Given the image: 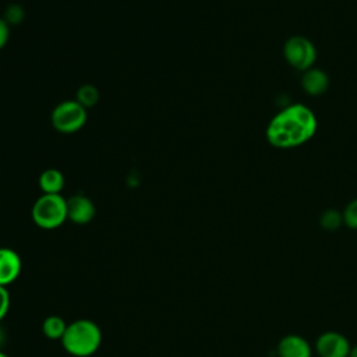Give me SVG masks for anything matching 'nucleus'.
Masks as SVG:
<instances>
[{"mask_svg":"<svg viewBox=\"0 0 357 357\" xmlns=\"http://www.w3.org/2000/svg\"><path fill=\"white\" fill-rule=\"evenodd\" d=\"M317 128L314 112L305 105L294 103L273 116L266 127V139L276 148H294L310 141Z\"/></svg>","mask_w":357,"mask_h":357,"instance_id":"obj_1","label":"nucleus"},{"mask_svg":"<svg viewBox=\"0 0 357 357\" xmlns=\"http://www.w3.org/2000/svg\"><path fill=\"white\" fill-rule=\"evenodd\" d=\"M319 225L328 231L337 230L343 225V213L337 209H326L319 216Z\"/></svg>","mask_w":357,"mask_h":357,"instance_id":"obj_13","label":"nucleus"},{"mask_svg":"<svg viewBox=\"0 0 357 357\" xmlns=\"http://www.w3.org/2000/svg\"><path fill=\"white\" fill-rule=\"evenodd\" d=\"M95 205L84 194H75L67 198V219L75 225H86L95 216Z\"/></svg>","mask_w":357,"mask_h":357,"instance_id":"obj_8","label":"nucleus"},{"mask_svg":"<svg viewBox=\"0 0 357 357\" xmlns=\"http://www.w3.org/2000/svg\"><path fill=\"white\" fill-rule=\"evenodd\" d=\"M350 347L349 339L336 331L322 332L314 346L318 357H347Z\"/></svg>","mask_w":357,"mask_h":357,"instance_id":"obj_6","label":"nucleus"},{"mask_svg":"<svg viewBox=\"0 0 357 357\" xmlns=\"http://www.w3.org/2000/svg\"><path fill=\"white\" fill-rule=\"evenodd\" d=\"M98 99H99L98 89L91 84H84L82 86H79L75 100L78 103H81L85 109H88V107L95 106L98 103Z\"/></svg>","mask_w":357,"mask_h":357,"instance_id":"obj_14","label":"nucleus"},{"mask_svg":"<svg viewBox=\"0 0 357 357\" xmlns=\"http://www.w3.org/2000/svg\"><path fill=\"white\" fill-rule=\"evenodd\" d=\"M67 325L68 324L60 315H47L42 322V332L45 337L50 340H61Z\"/></svg>","mask_w":357,"mask_h":357,"instance_id":"obj_12","label":"nucleus"},{"mask_svg":"<svg viewBox=\"0 0 357 357\" xmlns=\"http://www.w3.org/2000/svg\"><path fill=\"white\" fill-rule=\"evenodd\" d=\"M343 213V225H346L351 230H357V198L350 201Z\"/></svg>","mask_w":357,"mask_h":357,"instance_id":"obj_15","label":"nucleus"},{"mask_svg":"<svg viewBox=\"0 0 357 357\" xmlns=\"http://www.w3.org/2000/svg\"><path fill=\"white\" fill-rule=\"evenodd\" d=\"M22 271L20 254L8 247H0V286L7 287L14 283Z\"/></svg>","mask_w":357,"mask_h":357,"instance_id":"obj_7","label":"nucleus"},{"mask_svg":"<svg viewBox=\"0 0 357 357\" xmlns=\"http://www.w3.org/2000/svg\"><path fill=\"white\" fill-rule=\"evenodd\" d=\"M283 56L287 64L304 73L305 70L314 67V63L317 60V49L308 38L294 35L284 42Z\"/></svg>","mask_w":357,"mask_h":357,"instance_id":"obj_5","label":"nucleus"},{"mask_svg":"<svg viewBox=\"0 0 357 357\" xmlns=\"http://www.w3.org/2000/svg\"><path fill=\"white\" fill-rule=\"evenodd\" d=\"M60 342L68 354L74 357H89L102 344V331L92 319H75L67 325Z\"/></svg>","mask_w":357,"mask_h":357,"instance_id":"obj_2","label":"nucleus"},{"mask_svg":"<svg viewBox=\"0 0 357 357\" xmlns=\"http://www.w3.org/2000/svg\"><path fill=\"white\" fill-rule=\"evenodd\" d=\"M39 187L43 194H60L64 187V176L57 169H46L39 176Z\"/></svg>","mask_w":357,"mask_h":357,"instance_id":"obj_11","label":"nucleus"},{"mask_svg":"<svg viewBox=\"0 0 357 357\" xmlns=\"http://www.w3.org/2000/svg\"><path fill=\"white\" fill-rule=\"evenodd\" d=\"M50 120L59 132L71 134L84 127L86 109L77 100H63L53 109Z\"/></svg>","mask_w":357,"mask_h":357,"instance_id":"obj_4","label":"nucleus"},{"mask_svg":"<svg viewBox=\"0 0 357 357\" xmlns=\"http://www.w3.org/2000/svg\"><path fill=\"white\" fill-rule=\"evenodd\" d=\"M276 349L279 357H312L310 342L297 333L284 335L279 340Z\"/></svg>","mask_w":357,"mask_h":357,"instance_id":"obj_9","label":"nucleus"},{"mask_svg":"<svg viewBox=\"0 0 357 357\" xmlns=\"http://www.w3.org/2000/svg\"><path fill=\"white\" fill-rule=\"evenodd\" d=\"M347 357H357V344H351Z\"/></svg>","mask_w":357,"mask_h":357,"instance_id":"obj_20","label":"nucleus"},{"mask_svg":"<svg viewBox=\"0 0 357 357\" xmlns=\"http://www.w3.org/2000/svg\"><path fill=\"white\" fill-rule=\"evenodd\" d=\"M31 215L38 227L57 229L67 220V199L60 194H42L33 202Z\"/></svg>","mask_w":357,"mask_h":357,"instance_id":"obj_3","label":"nucleus"},{"mask_svg":"<svg viewBox=\"0 0 357 357\" xmlns=\"http://www.w3.org/2000/svg\"><path fill=\"white\" fill-rule=\"evenodd\" d=\"M8 36H10V28H8V24L6 22V20H4V18H1V17H0V49L7 43Z\"/></svg>","mask_w":357,"mask_h":357,"instance_id":"obj_18","label":"nucleus"},{"mask_svg":"<svg viewBox=\"0 0 357 357\" xmlns=\"http://www.w3.org/2000/svg\"><path fill=\"white\" fill-rule=\"evenodd\" d=\"M301 86L305 93L311 96H319L326 92L329 86V77L324 70L311 67L303 73Z\"/></svg>","mask_w":357,"mask_h":357,"instance_id":"obj_10","label":"nucleus"},{"mask_svg":"<svg viewBox=\"0 0 357 357\" xmlns=\"http://www.w3.org/2000/svg\"><path fill=\"white\" fill-rule=\"evenodd\" d=\"M4 342H6V332H4V329L0 326V350H1L3 344H4Z\"/></svg>","mask_w":357,"mask_h":357,"instance_id":"obj_19","label":"nucleus"},{"mask_svg":"<svg viewBox=\"0 0 357 357\" xmlns=\"http://www.w3.org/2000/svg\"><path fill=\"white\" fill-rule=\"evenodd\" d=\"M0 357H8V354H6L3 350H0Z\"/></svg>","mask_w":357,"mask_h":357,"instance_id":"obj_21","label":"nucleus"},{"mask_svg":"<svg viewBox=\"0 0 357 357\" xmlns=\"http://www.w3.org/2000/svg\"><path fill=\"white\" fill-rule=\"evenodd\" d=\"M6 22L10 24H20L24 20V8L20 4H10L4 10V17Z\"/></svg>","mask_w":357,"mask_h":357,"instance_id":"obj_16","label":"nucleus"},{"mask_svg":"<svg viewBox=\"0 0 357 357\" xmlns=\"http://www.w3.org/2000/svg\"><path fill=\"white\" fill-rule=\"evenodd\" d=\"M10 293L7 290V287L0 286V322L4 319V317L7 315L8 310H10Z\"/></svg>","mask_w":357,"mask_h":357,"instance_id":"obj_17","label":"nucleus"}]
</instances>
